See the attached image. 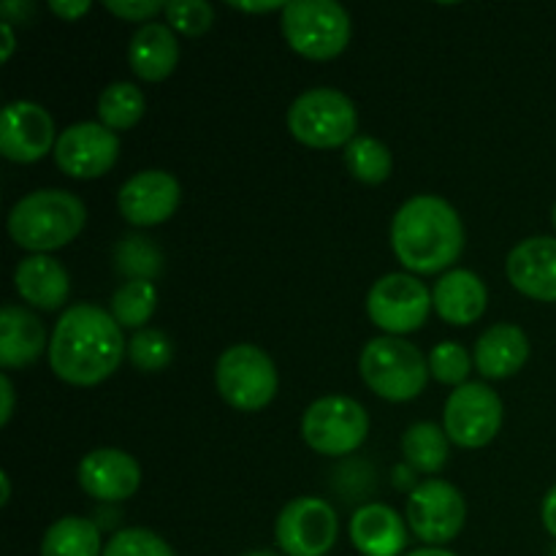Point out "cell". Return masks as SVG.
Listing matches in <instances>:
<instances>
[{"label": "cell", "mask_w": 556, "mask_h": 556, "mask_svg": "<svg viewBox=\"0 0 556 556\" xmlns=\"http://www.w3.org/2000/svg\"><path fill=\"white\" fill-rule=\"evenodd\" d=\"M103 556H177L174 548L157 532L144 527H128L112 535L103 548Z\"/></svg>", "instance_id": "33"}, {"label": "cell", "mask_w": 556, "mask_h": 556, "mask_svg": "<svg viewBox=\"0 0 556 556\" xmlns=\"http://www.w3.org/2000/svg\"><path fill=\"white\" fill-rule=\"evenodd\" d=\"M157 309V288L150 280H125L109 302V313L123 329L141 331Z\"/></svg>", "instance_id": "26"}, {"label": "cell", "mask_w": 556, "mask_h": 556, "mask_svg": "<svg viewBox=\"0 0 556 556\" xmlns=\"http://www.w3.org/2000/svg\"><path fill=\"white\" fill-rule=\"evenodd\" d=\"M114 269L125 280H155L163 271V250L144 233H128L114 244Z\"/></svg>", "instance_id": "28"}, {"label": "cell", "mask_w": 556, "mask_h": 556, "mask_svg": "<svg viewBox=\"0 0 556 556\" xmlns=\"http://www.w3.org/2000/svg\"><path fill=\"white\" fill-rule=\"evenodd\" d=\"M358 372L372 394L386 402H410L424 394L429 378V358L402 337H375L364 345Z\"/></svg>", "instance_id": "4"}, {"label": "cell", "mask_w": 556, "mask_h": 556, "mask_svg": "<svg viewBox=\"0 0 556 556\" xmlns=\"http://www.w3.org/2000/svg\"><path fill=\"white\" fill-rule=\"evenodd\" d=\"M87 206L79 195L60 188L33 190L22 195L9 212V237L30 255H49L65 248L81 233Z\"/></svg>", "instance_id": "3"}, {"label": "cell", "mask_w": 556, "mask_h": 556, "mask_svg": "<svg viewBox=\"0 0 556 556\" xmlns=\"http://www.w3.org/2000/svg\"><path fill=\"white\" fill-rule=\"evenodd\" d=\"M163 16L174 33L195 38L204 36L215 25V5L206 3V0H172V3H166Z\"/></svg>", "instance_id": "32"}, {"label": "cell", "mask_w": 556, "mask_h": 556, "mask_svg": "<svg viewBox=\"0 0 556 556\" xmlns=\"http://www.w3.org/2000/svg\"><path fill=\"white\" fill-rule=\"evenodd\" d=\"M49 351L47 329L30 309L20 304H5L0 313V367L5 372L36 364Z\"/></svg>", "instance_id": "19"}, {"label": "cell", "mask_w": 556, "mask_h": 556, "mask_svg": "<svg viewBox=\"0 0 556 556\" xmlns=\"http://www.w3.org/2000/svg\"><path fill=\"white\" fill-rule=\"evenodd\" d=\"M345 166L353 179L364 185H383L391 177L394 157L391 150L375 136H356L345 147Z\"/></svg>", "instance_id": "29"}, {"label": "cell", "mask_w": 556, "mask_h": 556, "mask_svg": "<svg viewBox=\"0 0 556 556\" xmlns=\"http://www.w3.org/2000/svg\"><path fill=\"white\" fill-rule=\"evenodd\" d=\"M54 119L41 103L11 101L0 117V152L11 163H36L54 152Z\"/></svg>", "instance_id": "14"}, {"label": "cell", "mask_w": 556, "mask_h": 556, "mask_svg": "<svg viewBox=\"0 0 556 556\" xmlns=\"http://www.w3.org/2000/svg\"><path fill=\"white\" fill-rule=\"evenodd\" d=\"M337 535V510L320 497H296L277 514L275 541L286 556H326Z\"/></svg>", "instance_id": "12"}, {"label": "cell", "mask_w": 556, "mask_h": 556, "mask_svg": "<svg viewBox=\"0 0 556 556\" xmlns=\"http://www.w3.org/2000/svg\"><path fill=\"white\" fill-rule=\"evenodd\" d=\"M14 288L25 304L43 313H54L68 299L71 277L52 255H27L16 264Z\"/></svg>", "instance_id": "22"}, {"label": "cell", "mask_w": 556, "mask_h": 556, "mask_svg": "<svg viewBox=\"0 0 556 556\" xmlns=\"http://www.w3.org/2000/svg\"><path fill=\"white\" fill-rule=\"evenodd\" d=\"M530 358V337L516 324H494L478 337L472 362L489 380H505L521 372Z\"/></svg>", "instance_id": "20"}, {"label": "cell", "mask_w": 556, "mask_h": 556, "mask_svg": "<svg viewBox=\"0 0 556 556\" xmlns=\"http://www.w3.org/2000/svg\"><path fill=\"white\" fill-rule=\"evenodd\" d=\"M228 5L237 11H248V14H271V11L282 14V9H286V3H233V0Z\"/></svg>", "instance_id": "39"}, {"label": "cell", "mask_w": 556, "mask_h": 556, "mask_svg": "<svg viewBox=\"0 0 556 556\" xmlns=\"http://www.w3.org/2000/svg\"><path fill=\"white\" fill-rule=\"evenodd\" d=\"M489 291L481 277L470 269H451L434 282L432 307L445 324L472 326L486 313Z\"/></svg>", "instance_id": "21"}, {"label": "cell", "mask_w": 556, "mask_h": 556, "mask_svg": "<svg viewBox=\"0 0 556 556\" xmlns=\"http://www.w3.org/2000/svg\"><path fill=\"white\" fill-rule=\"evenodd\" d=\"M510 286L535 302H556V239L530 237L516 244L505 261Z\"/></svg>", "instance_id": "17"}, {"label": "cell", "mask_w": 556, "mask_h": 556, "mask_svg": "<svg viewBox=\"0 0 556 556\" xmlns=\"http://www.w3.org/2000/svg\"><path fill=\"white\" fill-rule=\"evenodd\" d=\"M179 201H182V188L174 174L163 168H147L125 179L117 193V210L130 226L152 228L174 217Z\"/></svg>", "instance_id": "15"}, {"label": "cell", "mask_w": 556, "mask_h": 556, "mask_svg": "<svg viewBox=\"0 0 556 556\" xmlns=\"http://www.w3.org/2000/svg\"><path fill=\"white\" fill-rule=\"evenodd\" d=\"M103 9L123 22H141V25H147V22H152L157 14L166 11V3H155V0H106Z\"/></svg>", "instance_id": "34"}, {"label": "cell", "mask_w": 556, "mask_h": 556, "mask_svg": "<svg viewBox=\"0 0 556 556\" xmlns=\"http://www.w3.org/2000/svg\"><path fill=\"white\" fill-rule=\"evenodd\" d=\"M402 454H405V462L413 470L424 472V476H438L445 462H448L451 440L438 424L418 421L402 434Z\"/></svg>", "instance_id": "25"}, {"label": "cell", "mask_w": 556, "mask_h": 556, "mask_svg": "<svg viewBox=\"0 0 556 556\" xmlns=\"http://www.w3.org/2000/svg\"><path fill=\"white\" fill-rule=\"evenodd\" d=\"M391 248L410 275L451 271L465 250V226L459 212L440 195H413L391 220Z\"/></svg>", "instance_id": "2"}, {"label": "cell", "mask_w": 556, "mask_h": 556, "mask_svg": "<svg viewBox=\"0 0 556 556\" xmlns=\"http://www.w3.org/2000/svg\"><path fill=\"white\" fill-rule=\"evenodd\" d=\"M405 521L418 541L443 548L465 527L467 503L454 483L429 478V481L418 483L407 497Z\"/></svg>", "instance_id": "10"}, {"label": "cell", "mask_w": 556, "mask_h": 556, "mask_svg": "<svg viewBox=\"0 0 556 556\" xmlns=\"http://www.w3.org/2000/svg\"><path fill=\"white\" fill-rule=\"evenodd\" d=\"M147 112V98L130 81H112L98 98V117L109 130H130Z\"/></svg>", "instance_id": "27"}, {"label": "cell", "mask_w": 556, "mask_h": 556, "mask_svg": "<svg viewBox=\"0 0 556 556\" xmlns=\"http://www.w3.org/2000/svg\"><path fill=\"white\" fill-rule=\"evenodd\" d=\"M432 291L410 271L383 275L367 293V315L386 337H405L421 329L432 313Z\"/></svg>", "instance_id": "9"}, {"label": "cell", "mask_w": 556, "mask_h": 556, "mask_svg": "<svg viewBox=\"0 0 556 556\" xmlns=\"http://www.w3.org/2000/svg\"><path fill=\"white\" fill-rule=\"evenodd\" d=\"M0 486H3V497H0V505H9V500H11V478H9V472H0Z\"/></svg>", "instance_id": "42"}, {"label": "cell", "mask_w": 556, "mask_h": 556, "mask_svg": "<svg viewBox=\"0 0 556 556\" xmlns=\"http://www.w3.org/2000/svg\"><path fill=\"white\" fill-rule=\"evenodd\" d=\"M54 163L74 179H98L114 168L119 157V139L101 123H74L58 136Z\"/></svg>", "instance_id": "13"}, {"label": "cell", "mask_w": 556, "mask_h": 556, "mask_svg": "<svg viewBox=\"0 0 556 556\" xmlns=\"http://www.w3.org/2000/svg\"><path fill=\"white\" fill-rule=\"evenodd\" d=\"M128 358L139 372H163L174 362L172 337L152 326L134 331L128 340Z\"/></svg>", "instance_id": "30"}, {"label": "cell", "mask_w": 556, "mask_h": 556, "mask_svg": "<svg viewBox=\"0 0 556 556\" xmlns=\"http://www.w3.org/2000/svg\"><path fill=\"white\" fill-rule=\"evenodd\" d=\"M541 519H543V527H546L548 535L556 538V483L552 489H548L546 497H543Z\"/></svg>", "instance_id": "38"}, {"label": "cell", "mask_w": 556, "mask_h": 556, "mask_svg": "<svg viewBox=\"0 0 556 556\" xmlns=\"http://www.w3.org/2000/svg\"><path fill=\"white\" fill-rule=\"evenodd\" d=\"M0 16H3L5 25H30L33 16H36V5L30 0H5L0 3Z\"/></svg>", "instance_id": "35"}, {"label": "cell", "mask_w": 556, "mask_h": 556, "mask_svg": "<svg viewBox=\"0 0 556 556\" xmlns=\"http://www.w3.org/2000/svg\"><path fill=\"white\" fill-rule=\"evenodd\" d=\"M47 353L49 367L63 383L90 389L117 372L128 356V340L109 309L81 302L60 315Z\"/></svg>", "instance_id": "1"}, {"label": "cell", "mask_w": 556, "mask_h": 556, "mask_svg": "<svg viewBox=\"0 0 556 556\" xmlns=\"http://www.w3.org/2000/svg\"><path fill=\"white\" fill-rule=\"evenodd\" d=\"M288 130L313 150H340L356 139V103L334 87H313L288 109Z\"/></svg>", "instance_id": "5"}, {"label": "cell", "mask_w": 556, "mask_h": 556, "mask_svg": "<svg viewBox=\"0 0 556 556\" xmlns=\"http://www.w3.org/2000/svg\"><path fill=\"white\" fill-rule=\"evenodd\" d=\"M472 364L476 362H472V356L459 342L445 340L434 345L432 353H429V372H432V378L443 386H454V389L467 383Z\"/></svg>", "instance_id": "31"}, {"label": "cell", "mask_w": 556, "mask_h": 556, "mask_svg": "<svg viewBox=\"0 0 556 556\" xmlns=\"http://www.w3.org/2000/svg\"><path fill=\"white\" fill-rule=\"evenodd\" d=\"M244 556H277V554H271V552H250V554H244Z\"/></svg>", "instance_id": "43"}, {"label": "cell", "mask_w": 556, "mask_h": 556, "mask_svg": "<svg viewBox=\"0 0 556 556\" xmlns=\"http://www.w3.org/2000/svg\"><path fill=\"white\" fill-rule=\"evenodd\" d=\"M130 71L141 81H163L174 74L179 63V41L166 22H147L130 36L128 43Z\"/></svg>", "instance_id": "23"}, {"label": "cell", "mask_w": 556, "mask_h": 556, "mask_svg": "<svg viewBox=\"0 0 556 556\" xmlns=\"http://www.w3.org/2000/svg\"><path fill=\"white\" fill-rule=\"evenodd\" d=\"M215 386L228 407L239 413H258L277 396L280 375L264 348L239 342L226 348L217 358Z\"/></svg>", "instance_id": "7"}, {"label": "cell", "mask_w": 556, "mask_h": 556, "mask_svg": "<svg viewBox=\"0 0 556 556\" xmlns=\"http://www.w3.org/2000/svg\"><path fill=\"white\" fill-rule=\"evenodd\" d=\"M503 427V400L486 383H465L451 391L443 410V429L459 448H483Z\"/></svg>", "instance_id": "11"}, {"label": "cell", "mask_w": 556, "mask_h": 556, "mask_svg": "<svg viewBox=\"0 0 556 556\" xmlns=\"http://www.w3.org/2000/svg\"><path fill=\"white\" fill-rule=\"evenodd\" d=\"M81 492L98 503H123L139 492L141 467L128 451L119 448H98L81 456L79 470H76Z\"/></svg>", "instance_id": "16"}, {"label": "cell", "mask_w": 556, "mask_h": 556, "mask_svg": "<svg viewBox=\"0 0 556 556\" xmlns=\"http://www.w3.org/2000/svg\"><path fill=\"white\" fill-rule=\"evenodd\" d=\"M407 556H459L454 552H448V548H438V546H424V548H416V552H410Z\"/></svg>", "instance_id": "41"}, {"label": "cell", "mask_w": 556, "mask_h": 556, "mask_svg": "<svg viewBox=\"0 0 556 556\" xmlns=\"http://www.w3.org/2000/svg\"><path fill=\"white\" fill-rule=\"evenodd\" d=\"M90 9H92L90 0H65V3L63 0H52V3H49V11H52L54 16H60L63 22H76Z\"/></svg>", "instance_id": "36"}, {"label": "cell", "mask_w": 556, "mask_h": 556, "mask_svg": "<svg viewBox=\"0 0 556 556\" xmlns=\"http://www.w3.org/2000/svg\"><path fill=\"white\" fill-rule=\"evenodd\" d=\"M369 434V413L351 396H324L304 410L302 438L315 454L348 456L364 445Z\"/></svg>", "instance_id": "8"}, {"label": "cell", "mask_w": 556, "mask_h": 556, "mask_svg": "<svg viewBox=\"0 0 556 556\" xmlns=\"http://www.w3.org/2000/svg\"><path fill=\"white\" fill-rule=\"evenodd\" d=\"M0 33H3V52H0V60H3V63H9L11 54H14V47H16L14 27L5 25V22H0Z\"/></svg>", "instance_id": "40"}, {"label": "cell", "mask_w": 556, "mask_h": 556, "mask_svg": "<svg viewBox=\"0 0 556 556\" xmlns=\"http://www.w3.org/2000/svg\"><path fill=\"white\" fill-rule=\"evenodd\" d=\"M288 47L307 60H334L351 43V14L337 0H293L280 16Z\"/></svg>", "instance_id": "6"}, {"label": "cell", "mask_w": 556, "mask_h": 556, "mask_svg": "<svg viewBox=\"0 0 556 556\" xmlns=\"http://www.w3.org/2000/svg\"><path fill=\"white\" fill-rule=\"evenodd\" d=\"M101 530L85 516H63L41 541V556H103Z\"/></svg>", "instance_id": "24"}, {"label": "cell", "mask_w": 556, "mask_h": 556, "mask_svg": "<svg viewBox=\"0 0 556 556\" xmlns=\"http://www.w3.org/2000/svg\"><path fill=\"white\" fill-rule=\"evenodd\" d=\"M407 532V521L383 503H367L351 516V543L362 556H400Z\"/></svg>", "instance_id": "18"}, {"label": "cell", "mask_w": 556, "mask_h": 556, "mask_svg": "<svg viewBox=\"0 0 556 556\" xmlns=\"http://www.w3.org/2000/svg\"><path fill=\"white\" fill-rule=\"evenodd\" d=\"M0 396H3V407H0V427H9L11 416H14V402H16L14 383H11L9 372L0 375Z\"/></svg>", "instance_id": "37"}, {"label": "cell", "mask_w": 556, "mask_h": 556, "mask_svg": "<svg viewBox=\"0 0 556 556\" xmlns=\"http://www.w3.org/2000/svg\"><path fill=\"white\" fill-rule=\"evenodd\" d=\"M552 220H554V228H556V204H554V212H552Z\"/></svg>", "instance_id": "44"}]
</instances>
